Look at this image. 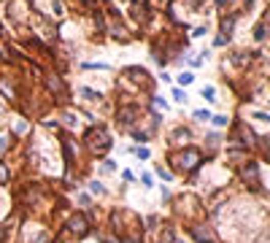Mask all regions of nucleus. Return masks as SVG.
Instances as JSON below:
<instances>
[{
  "instance_id": "1",
  "label": "nucleus",
  "mask_w": 270,
  "mask_h": 243,
  "mask_svg": "<svg viewBox=\"0 0 270 243\" xmlns=\"http://www.w3.org/2000/svg\"><path fill=\"white\" fill-rule=\"evenodd\" d=\"M219 154H208L202 152L200 143H187V146H178V149H165L162 154V162H165L176 179H189L192 173H197L206 162L216 160Z\"/></svg>"
},
{
  "instance_id": "2",
  "label": "nucleus",
  "mask_w": 270,
  "mask_h": 243,
  "mask_svg": "<svg viewBox=\"0 0 270 243\" xmlns=\"http://www.w3.org/2000/svg\"><path fill=\"white\" fill-rule=\"evenodd\" d=\"M79 138V146L84 149L86 160H100V157H108L117 146V133L111 130V125L105 119L89 121V125L81 127V133L76 135Z\"/></svg>"
},
{
  "instance_id": "3",
  "label": "nucleus",
  "mask_w": 270,
  "mask_h": 243,
  "mask_svg": "<svg viewBox=\"0 0 270 243\" xmlns=\"http://www.w3.org/2000/svg\"><path fill=\"white\" fill-rule=\"evenodd\" d=\"M111 130L119 135H127L132 127L143 121V98L135 100H111Z\"/></svg>"
},
{
  "instance_id": "4",
  "label": "nucleus",
  "mask_w": 270,
  "mask_h": 243,
  "mask_svg": "<svg viewBox=\"0 0 270 243\" xmlns=\"http://www.w3.org/2000/svg\"><path fill=\"white\" fill-rule=\"evenodd\" d=\"M41 92L46 100L54 103V108H62V106H71V98H73V87L68 81L65 73H57V70H43L41 76Z\"/></svg>"
},
{
  "instance_id": "5",
  "label": "nucleus",
  "mask_w": 270,
  "mask_h": 243,
  "mask_svg": "<svg viewBox=\"0 0 270 243\" xmlns=\"http://www.w3.org/2000/svg\"><path fill=\"white\" fill-rule=\"evenodd\" d=\"M200 127H195L192 121H173L170 127L162 130V138H165V149H178L187 143H197Z\"/></svg>"
},
{
  "instance_id": "6",
  "label": "nucleus",
  "mask_w": 270,
  "mask_h": 243,
  "mask_svg": "<svg viewBox=\"0 0 270 243\" xmlns=\"http://www.w3.org/2000/svg\"><path fill=\"white\" fill-rule=\"evenodd\" d=\"M181 230H184V235L192 240V243H219V238L214 235V230H211V224L206 219L200 222H187L181 224Z\"/></svg>"
},
{
  "instance_id": "7",
  "label": "nucleus",
  "mask_w": 270,
  "mask_h": 243,
  "mask_svg": "<svg viewBox=\"0 0 270 243\" xmlns=\"http://www.w3.org/2000/svg\"><path fill=\"white\" fill-rule=\"evenodd\" d=\"M257 22L252 25V30H249V46H254V49H265L267 46V6H262L257 11Z\"/></svg>"
},
{
  "instance_id": "8",
  "label": "nucleus",
  "mask_w": 270,
  "mask_h": 243,
  "mask_svg": "<svg viewBox=\"0 0 270 243\" xmlns=\"http://www.w3.org/2000/svg\"><path fill=\"white\" fill-rule=\"evenodd\" d=\"M197 143L202 146V152L219 154L221 146L227 143V133H221V130H214V127H202V133L197 135Z\"/></svg>"
},
{
  "instance_id": "9",
  "label": "nucleus",
  "mask_w": 270,
  "mask_h": 243,
  "mask_svg": "<svg viewBox=\"0 0 270 243\" xmlns=\"http://www.w3.org/2000/svg\"><path fill=\"white\" fill-rule=\"evenodd\" d=\"M81 186L95 198V203H103V200H108L114 195L108 189V184H105V179H98V176H86V179L81 181Z\"/></svg>"
},
{
  "instance_id": "10",
  "label": "nucleus",
  "mask_w": 270,
  "mask_h": 243,
  "mask_svg": "<svg viewBox=\"0 0 270 243\" xmlns=\"http://www.w3.org/2000/svg\"><path fill=\"white\" fill-rule=\"evenodd\" d=\"M92 165H95V176H98V179H111V176L119 173V162L114 160L111 154L100 157V160H92Z\"/></svg>"
},
{
  "instance_id": "11",
  "label": "nucleus",
  "mask_w": 270,
  "mask_h": 243,
  "mask_svg": "<svg viewBox=\"0 0 270 243\" xmlns=\"http://www.w3.org/2000/svg\"><path fill=\"white\" fill-rule=\"evenodd\" d=\"M127 138H130V141L132 143H146V146H151L154 141H157V133H154V130L151 127H146V125H143V121H141V125L138 127H132L130 130V133H127Z\"/></svg>"
},
{
  "instance_id": "12",
  "label": "nucleus",
  "mask_w": 270,
  "mask_h": 243,
  "mask_svg": "<svg viewBox=\"0 0 270 243\" xmlns=\"http://www.w3.org/2000/svg\"><path fill=\"white\" fill-rule=\"evenodd\" d=\"M119 154H130V157H135V162H151V157H154V152H151V146H146V143H130V146H124V149H119Z\"/></svg>"
},
{
  "instance_id": "13",
  "label": "nucleus",
  "mask_w": 270,
  "mask_h": 243,
  "mask_svg": "<svg viewBox=\"0 0 270 243\" xmlns=\"http://www.w3.org/2000/svg\"><path fill=\"white\" fill-rule=\"evenodd\" d=\"M76 65V70H81V73H114L117 68H114L111 62H103V60H79V62H73Z\"/></svg>"
},
{
  "instance_id": "14",
  "label": "nucleus",
  "mask_w": 270,
  "mask_h": 243,
  "mask_svg": "<svg viewBox=\"0 0 270 243\" xmlns=\"http://www.w3.org/2000/svg\"><path fill=\"white\" fill-rule=\"evenodd\" d=\"M16 222H19L16 211L8 213V216L0 222V243H11L14 240V235H16Z\"/></svg>"
},
{
  "instance_id": "15",
  "label": "nucleus",
  "mask_w": 270,
  "mask_h": 243,
  "mask_svg": "<svg viewBox=\"0 0 270 243\" xmlns=\"http://www.w3.org/2000/svg\"><path fill=\"white\" fill-rule=\"evenodd\" d=\"M211 116H214V111H211L208 106H200V108H192V111H189V121H192L195 127H208Z\"/></svg>"
},
{
  "instance_id": "16",
  "label": "nucleus",
  "mask_w": 270,
  "mask_h": 243,
  "mask_svg": "<svg viewBox=\"0 0 270 243\" xmlns=\"http://www.w3.org/2000/svg\"><path fill=\"white\" fill-rule=\"evenodd\" d=\"M211 30H214V22L206 19V22H197V25H189V41H200V38H206V35H211Z\"/></svg>"
},
{
  "instance_id": "17",
  "label": "nucleus",
  "mask_w": 270,
  "mask_h": 243,
  "mask_svg": "<svg viewBox=\"0 0 270 243\" xmlns=\"http://www.w3.org/2000/svg\"><path fill=\"white\" fill-rule=\"evenodd\" d=\"M151 176H154V179H157L160 184H173V181H176V176H173V171H170L165 162L151 165Z\"/></svg>"
},
{
  "instance_id": "18",
  "label": "nucleus",
  "mask_w": 270,
  "mask_h": 243,
  "mask_svg": "<svg viewBox=\"0 0 270 243\" xmlns=\"http://www.w3.org/2000/svg\"><path fill=\"white\" fill-rule=\"evenodd\" d=\"M92 205H98V203H95V198H92V195L84 189V186H81V189H76V192H73V208H81V211H86V208H92Z\"/></svg>"
},
{
  "instance_id": "19",
  "label": "nucleus",
  "mask_w": 270,
  "mask_h": 243,
  "mask_svg": "<svg viewBox=\"0 0 270 243\" xmlns=\"http://www.w3.org/2000/svg\"><path fill=\"white\" fill-rule=\"evenodd\" d=\"M200 100H202V106H216L219 103V87L216 84H202L200 87Z\"/></svg>"
},
{
  "instance_id": "20",
  "label": "nucleus",
  "mask_w": 270,
  "mask_h": 243,
  "mask_svg": "<svg viewBox=\"0 0 270 243\" xmlns=\"http://www.w3.org/2000/svg\"><path fill=\"white\" fill-rule=\"evenodd\" d=\"M230 125H233V114H227V111H221V114H216V111H214V116H211V121H208V127L221 130V133H227Z\"/></svg>"
},
{
  "instance_id": "21",
  "label": "nucleus",
  "mask_w": 270,
  "mask_h": 243,
  "mask_svg": "<svg viewBox=\"0 0 270 243\" xmlns=\"http://www.w3.org/2000/svg\"><path fill=\"white\" fill-rule=\"evenodd\" d=\"M195 81H197V76H195V70H189V68H181L176 76H173V84L181 87V89H189Z\"/></svg>"
},
{
  "instance_id": "22",
  "label": "nucleus",
  "mask_w": 270,
  "mask_h": 243,
  "mask_svg": "<svg viewBox=\"0 0 270 243\" xmlns=\"http://www.w3.org/2000/svg\"><path fill=\"white\" fill-rule=\"evenodd\" d=\"M168 100H173L176 106H187L189 103V89H181L176 84H170L168 87Z\"/></svg>"
},
{
  "instance_id": "23",
  "label": "nucleus",
  "mask_w": 270,
  "mask_h": 243,
  "mask_svg": "<svg viewBox=\"0 0 270 243\" xmlns=\"http://www.w3.org/2000/svg\"><path fill=\"white\" fill-rule=\"evenodd\" d=\"M135 184H138L143 192H151L154 186H157V179L151 176V171H138L135 173Z\"/></svg>"
},
{
  "instance_id": "24",
  "label": "nucleus",
  "mask_w": 270,
  "mask_h": 243,
  "mask_svg": "<svg viewBox=\"0 0 270 243\" xmlns=\"http://www.w3.org/2000/svg\"><path fill=\"white\" fill-rule=\"evenodd\" d=\"M14 184V167L8 160H0V189L3 186H11Z\"/></svg>"
},
{
  "instance_id": "25",
  "label": "nucleus",
  "mask_w": 270,
  "mask_h": 243,
  "mask_svg": "<svg viewBox=\"0 0 270 243\" xmlns=\"http://www.w3.org/2000/svg\"><path fill=\"white\" fill-rule=\"evenodd\" d=\"M154 189L160 192V205H165L168 208V203H170V198H173V189H170V184H157Z\"/></svg>"
},
{
  "instance_id": "26",
  "label": "nucleus",
  "mask_w": 270,
  "mask_h": 243,
  "mask_svg": "<svg viewBox=\"0 0 270 243\" xmlns=\"http://www.w3.org/2000/svg\"><path fill=\"white\" fill-rule=\"evenodd\" d=\"M117 176H119V181H122V184H127V186L135 184V171H132V167H122Z\"/></svg>"
},
{
  "instance_id": "27",
  "label": "nucleus",
  "mask_w": 270,
  "mask_h": 243,
  "mask_svg": "<svg viewBox=\"0 0 270 243\" xmlns=\"http://www.w3.org/2000/svg\"><path fill=\"white\" fill-rule=\"evenodd\" d=\"M157 84H165V87H170V84H173V73L165 68V70H160L157 73Z\"/></svg>"
},
{
  "instance_id": "28",
  "label": "nucleus",
  "mask_w": 270,
  "mask_h": 243,
  "mask_svg": "<svg viewBox=\"0 0 270 243\" xmlns=\"http://www.w3.org/2000/svg\"><path fill=\"white\" fill-rule=\"evenodd\" d=\"M173 243H192V240H189L187 235H178V238H176V240H173Z\"/></svg>"
}]
</instances>
